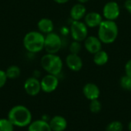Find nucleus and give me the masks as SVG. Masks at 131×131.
Wrapping results in <instances>:
<instances>
[{
  "instance_id": "nucleus-1",
  "label": "nucleus",
  "mask_w": 131,
  "mask_h": 131,
  "mask_svg": "<svg viewBox=\"0 0 131 131\" xmlns=\"http://www.w3.org/2000/svg\"><path fill=\"white\" fill-rule=\"evenodd\" d=\"M8 119L14 127H24L28 126L31 123L32 116L28 107L23 105H17L9 111Z\"/></svg>"
},
{
  "instance_id": "nucleus-2",
  "label": "nucleus",
  "mask_w": 131,
  "mask_h": 131,
  "mask_svg": "<svg viewBox=\"0 0 131 131\" xmlns=\"http://www.w3.org/2000/svg\"><path fill=\"white\" fill-rule=\"evenodd\" d=\"M118 26L114 21L103 20L98 26V38L104 44L114 43L118 36Z\"/></svg>"
},
{
  "instance_id": "nucleus-3",
  "label": "nucleus",
  "mask_w": 131,
  "mask_h": 131,
  "mask_svg": "<svg viewBox=\"0 0 131 131\" xmlns=\"http://www.w3.org/2000/svg\"><path fill=\"white\" fill-rule=\"evenodd\" d=\"M45 38V37L39 31H30L25 35L23 44L27 51L37 53L44 48Z\"/></svg>"
},
{
  "instance_id": "nucleus-4",
  "label": "nucleus",
  "mask_w": 131,
  "mask_h": 131,
  "mask_svg": "<svg viewBox=\"0 0 131 131\" xmlns=\"http://www.w3.org/2000/svg\"><path fill=\"white\" fill-rule=\"evenodd\" d=\"M41 64L48 74L58 76L62 71L63 62L61 58L55 54H47L41 58Z\"/></svg>"
},
{
  "instance_id": "nucleus-5",
  "label": "nucleus",
  "mask_w": 131,
  "mask_h": 131,
  "mask_svg": "<svg viewBox=\"0 0 131 131\" xmlns=\"http://www.w3.org/2000/svg\"><path fill=\"white\" fill-rule=\"evenodd\" d=\"M71 35L74 41H84L88 35V27L83 21H74L71 25Z\"/></svg>"
},
{
  "instance_id": "nucleus-6",
  "label": "nucleus",
  "mask_w": 131,
  "mask_h": 131,
  "mask_svg": "<svg viewBox=\"0 0 131 131\" xmlns=\"http://www.w3.org/2000/svg\"><path fill=\"white\" fill-rule=\"evenodd\" d=\"M61 45L62 41L58 35L54 32L47 34L45 38L44 48H45L48 54H56L60 51Z\"/></svg>"
},
{
  "instance_id": "nucleus-7",
  "label": "nucleus",
  "mask_w": 131,
  "mask_h": 131,
  "mask_svg": "<svg viewBox=\"0 0 131 131\" xmlns=\"http://www.w3.org/2000/svg\"><path fill=\"white\" fill-rule=\"evenodd\" d=\"M120 13L119 5L114 1L107 2L103 8V15L106 20L115 21L119 17Z\"/></svg>"
},
{
  "instance_id": "nucleus-8",
  "label": "nucleus",
  "mask_w": 131,
  "mask_h": 131,
  "mask_svg": "<svg viewBox=\"0 0 131 131\" xmlns=\"http://www.w3.org/2000/svg\"><path fill=\"white\" fill-rule=\"evenodd\" d=\"M41 82V90L45 93H51L54 91L58 86V78L56 75H53L51 74H48L45 75Z\"/></svg>"
},
{
  "instance_id": "nucleus-9",
  "label": "nucleus",
  "mask_w": 131,
  "mask_h": 131,
  "mask_svg": "<svg viewBox=\"0 0 131 131\" xmlns=\"http://www.w3.org/2000/svg\"><path fill=\"white\" fill-rule=\"evenodd\" d=\"M84 48L91 54H94L102 49V42L98 37L88 36L84 40Z\"/></svg>"
},
{
  "instance_id": "nucleus-10",
  "label": "nucleus",
  "mask_w": 131,
  "mask_h": 131,
  "mask_svg": "<svg viewBox=\"0 0 131 131\" xmlns=\"http://www.w3.org/2000/svg\"><path fill=\"white\" fill-rule=\"evenodd\" d=\"M24 88L28 95L36 96L41 90V82L36 78H29L25 81L24 84Z\"/></svg>"
},
{
  "instance_id": "nucleus-11",
  "label": "nucleus",
  "mask_w": 131,
  "mask_h": 131,
  "mask_svg": "<svg viewBox=\"0 0 131 131\" xmlns=\"http://www.w3.org/2000/svg\"><path fill=\"white\" fill-rule=\"evenodd\" d=\"M65 61L68 68L73 71H79L83 68V61L78 54L70 53L66 57Z\"/></svg>"
},
{
  "instance_id": "nucleus-12",
  "label": "nucleus",
  "mask_w": 131,
  "mask_h": 131,
  "mask_svg": "<svg viewBox=\"0 0 131 131\" xmlns=\"http://www.w3.org/2000/svg\"><path fill=\"white\" fill-rule=\"evenodd\" d=\"M83 94L88 100L93 101L98 99L101 91L97 84L94 83H87L83 88Z\"/></svg>"
},
{
  "instance_id": "nucleus-13",
  "label": "nucleus",
  "mask_w": 131,
  "mask_h": 131,
  "mask_svg": "<svg viewBox=\"0 0 131 131\" xmlns=\"http://www.w3.org/2000/svg\"><path fill=\"white\" fill-rule=\"evenodd\" d=\"M102 21V15L97 12H91L84 16V23L88 28L98 27Z\"/></svg>"
},
{
  "instance_id": "nucleus-14",
  "label": "nucleus",
  "mask_w": 131,
  "mask_h": 131,
  "mask_svg": "<svg viewBox=\"0 0 131 131\" xmlns=\"http://www.w3.org/2000/svg\"><path fill=\"white\" fill-rule=\"evenodd\" d=\"M49 125L52 131H64L67 128L68 122L64 117L58 115L50 120Z\"/></svg>"
},
{
  "instance_id": "nucleus-15",
  "label": "nucleus",
  "mask_w": 131,
  "mask_h": 131,
  "mask_svg": "<svg viewBox=\"0 0 131 131\" xmlns=\"http://www.w3.org/2000/svg\"><path fill=\"white\" fill-rule=\"evenodd\" d=\"M86 15V8L84 4L78 3L72 6L70 11L71 18L74 21H81L82 18H84Z\"/></svg>"
},
{
  "instance_id": "nucleus-16",
  "label": "nucleus",
  "mask_w": 131,
  "mask_h": 131,
  "mask_svg": "<svg viewBox=\"0 0 131 131\" xmlns=\"http://www.w3.org/2000/svg\"><path fill=\"white\" fill-rule=\"evenodd\" d=\"M28 131H52L49 123L45 120H37L28 125Z\"/></svg>"
},
{
  "instance_id": "nucleus-17",
  "label": "nucleus",
  "mask_w": 131,
  "mask_h": 131,
  "mask_svg": "<svg viewBox=\"0 0 131 131\" xmlns=\"http://www.w3.org/2000/svg\"><path fill=\"white\" fill-rule=\"evenodd\" d=\"M38 28L41 32L49 34L51 33L54 30V24L51 19L45 18L39 20L38 23Z\"/></svg>"
},
{
  "instance_id": "nucleus-18",
  "label": "nucleus",
  "mask_w": 131,
  "mask_h": 131,
  "mask_svg": "<svg viewBox=\"0 0 131 131\" xmlns=\"http://www.w3.org/2000/svg\"><path fill=\"white\" fill-rule=\"evenodd\" d=\"M93 60L94 64H97V66H103L108 62L109 55L107 51L101 49V51H97L94 54Z\"/></svg>"
},
{
  "instance_id": "nucleus-19",
  "label": "nucleus",
  "mask_w": 131,
  "mask_h": 131,
  "mask_svg": "<svg viewBox=\"0 0 131 131\" xmlns=\"http://www.w3.org/2000/svg\"><path fill=\"white\" fill-rule=\"evenodd\" d=\"M7 78L9 79H15L17 78H18L20 76L21 74V71L20 68L18 66L15 65H12L8 68V69L5 71Z\"/></svg>"
},
{
  "instance_id": "nucleus-20",
  "label": "nucleus",
  "mask_w": 131,
  "mask_h": 131,
  "mask_svg": "<svg viewBox=\"0 0 131 131\" xmlns=\"http://www.w3.org/2000/svg\"><path fill=\"white\" fill-rule=\"evenodd\" d=\"M120 85L124 91H131V77L127 75H124L120 80Z\"/></svg>"
},
{
  "instance_id": "nucleus-21",
  "label": "nucleus",
  "mask_w": 131,
  "mask_h": 131,
  "mask_svg": "<svg viewBox=\"0 0 131 131\" xmlns=\"http://www.w3.org/2000/svg\"><path fill=\"white\" fill-rule=\"evenodd\" d=\"M123 124L120 121H114L108 124L106 127V131H123Z\"/></svg>"
},
{
  "instance_id": "nucleus-22",
  "label": "nucleus",
  "mask_w": 131,
  "mask_h": 131,
  "mask_svg": "<svg viewBox=\"0 0 131 131\" xmlns=\"http://www.w3.org/2000/svg\"><path fill=\"white\" fill-rule=\"evenodd\" d=\"M89 108L91 112H92L93 114H98L101 111L102 104L98 99L93 100L91 101V103L89 104Z\"/></svg>"
},
{
  "instance_id": "nucleus-23",
  "label": "nucleus",
  "mask_w": 131,
  "mask_h": 131,
  "mask_svg": "<svg viewBox=\"0 0 131 131\" xmlns=\"http://www.w3.org/2000/svg\"><path fill=\"white\" fill-rule=\"evenodd\" d=\"M0 131H14V125L8 119H0Z\"/></svg>"
},
{
  "instance_id": "nucleus-24",
  "label": "nucleus",
  "mask_w": 131,
  "mask_h": 131,
  "mask_svg": "<svg viewBox=\"0 0 131 131\" xmlns=\"http://www.w3.org/2000/svg\"><path fill=\"white\" fill-rule=\"evenodd\" d=\"M69 50L71 51V54H78V53L81 51V45L80 41H74L73 42H71V44L70 45L69 47Z\"/></svg>"
},
{
  "instance_id": "nucleus-25",
  "label": "nucleus",
  "mask_w": 131,
  "mask_h": 131,
  "mask_svg": "<svg viewBox=\"0 0 131 131\" xmlns=\"http://www.w3.org/2000/svg\"><path fill=\"white\" fill-rule=\"evenodd\" d=\"M7 79H8V78H7L5 71L0 70V88H2L5 84Z\"/></svg>"
},
{
  "instance_id": "nucleus-26",
  "label": "nucleus",
  "mask_w": 131,
  "mask_h": 131,
  "mask_svg": "<svg viewBox=\"0 0 131 131\" xmlns=\"http://www.w3.org/2000/svg\"><path fill=\"white\" fill-rule=\"evenodd\" d=\"M124 70H125V74L129 77H131V59L127 61L124 67Z\"/></svg>"
},
{
  "instance_id": "nucleus-27",
  "label": "nucleus",
  "mask_w": 131,
  "mask_h": 131,
  "mask_svg": "<svg viewBox=\"0 0 131 131\" xmlns=\"http://www.w3.org/2000/svg\"><path fill=\"white\" fill-rule=\"evenodd\" d=\"M124 8L131 15V0H126L124 2Z\"/></svg>"
},
{
  "instance_id": "nucleus-28",
  "label": "nucleus",
  "mask_w": 131,
  "mask_h": 131,
  "mask_svg": "<svg viewBox=\"0 0 131 131\" xmlns=\"http://www.w3.org/2000/svg\"><path fill=\"white\" fill-rule=\"evenodd\" d=\"M55 2L58 3V4H64L66 2H68L69 0H54Z\"/></svg>"
},
{
  "instance_id": "nucleus-29",
  "label": "nucleus",
  "mask_w": 131,
  "mask_h": 131,
  "mask_svg": "<svg viewBox=\"0 0 131 131\" xmlns=\"http://www.w3.org/2000/svg\"><path fill=\"white\" fill-rule=\"evenodd\" d=\"M89 0H78V3H81V4H84L86 2H88Z\"/></svg>"
},
{
  "instance_id": "nucleus-30",
  "label": "nucleus",
  "mask_w": 131,
  "mask_h": 131,
  "mask_svg": "<svg viewBox=\"0 0 131 131\" xmlns=\"http://www.w3.org/2000/svg\"><path fill=\"white\" fill-rule=\"evenodd\" d=\"M128 129H129V130L131 131V121L129 123V124H128Z\"/></svg>"
}]
</instances>
